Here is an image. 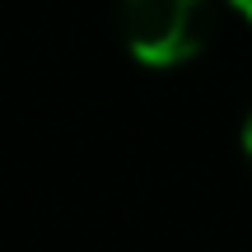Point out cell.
Returning <instances> with one entry per match:
<instances>
[{
  "label": "cell",
  "mask_w": 252,
  "mask_h": 252,
  "mask_svg": "<svg viewBox=\"0 0 252 252\" xmlns=\"http://www.w3.org/2000/svg\"><path fill=\"white\" fill-rule=\"evenodd\" d=\"M117 28L145 70H178L206 52L215 33V0H122Z\"/></svg>",
  "instance_id": "1"
},
{
  "label": "cell",
  "mask_w": 252,
  "mask_h": 252,
  "mask_svg": "<svg viewBox=\"0 0 252 252\" xmlns=\"http://www.w3.org/2000/svg\"><path fill=\"white\" fill-rule=\"evenodd\" d=\"M243 154H248V163H252V112L243 117Z\"/></svg>",
  "instance_id": "2"
},
{
  "label": "cell",
  "mask_w": 252,
  "mask_h": 252,
  "mask_svg": "<svg viewBox=\"0 0 252 252\" xmlns=\"http://www.w3.org/2000/svg\"><path fill=\"white\" fill-rule=\"evenodd\" d=\"M229 5H234V14H243L248 24H252V0H229Z\"/></svg>",
  "instance_id": "3"
}]
</instances>
